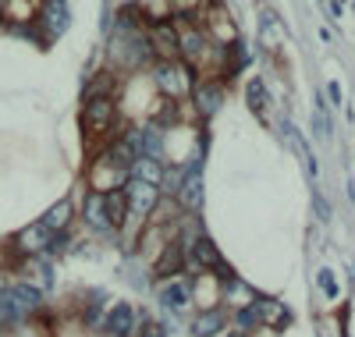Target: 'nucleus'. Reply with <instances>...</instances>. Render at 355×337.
Wrapping results in <instances>:
<instances>
[{"instance_id": "f257e3e1", "label": "nucleus", "mask_w": 355, "mask_h": 337, "mask_svg": "<svg viewBox=\"0 0 355 337\" xmlns=\"http://www.w3.org/2000/svg\"><path fill=\"white\" fill-rule=\"evenodd\" d=\"M43 295L28 284H15V288H0V327L18 323L25 316H33L40 309Z\"/></svg>"}, {"instance_id": "f03ea898", "label": "nucleus", "mask_w": 355, "mask_h": 337, "mask_svg": "<svg viewBox=\"0 0 355 337\" xmlns=\"http://www.w3.org/2000/svg\"><path fill=\"white\" fill-rule=\"evenodd\" d=\"M157 199H160V189H157V185H146V181H132V185L125 189V206L135 213V217L153 213Z\"/></svg>"}, {"instance_id": "7ed1b4c3", "label": "nucleus", "mask_w": 355, "mask_h": 337, "mask_svg": "<svg viewBox=\"0 0 355 337\" xmlns=\"http://www.w3.org/2000/svg\"><path fill=\"white\" fill-rule=\"evenodd\" d=\"M160 305L164 309H174V313H182V309H189V302H192V288L182 281V277H171L164 288H160Z\"/></svg>"}, {"instance_id": "20e7f679", "label": "nucleus", "mask_w": 355, "mask_h": 337, "mask_svg": "<svg viewBox=\"0 0 355 337\" xmlns=\"http://www.w3.org/2000/svg\"><path fill=\"white\" fill-rule=\"evenodd\" d=\"M107 330H110L114 337H132V334H135V309H132V305H125V302L110 305Z\"/></svg>"}, {"instance_id": "39448f33", "label": "nucleus", "mask_w": 355, "mask_h": 337, "mask_svg": "<svg viewBox=\"0 0 355 337\" xmlns=\"http://www.w3.org/2000/svg\"><path fill=\"white\" fill-rule=\"evenodd\" d=\"M132 181H146V185H157V189H160V181H164L160 160H153V157H135V160H132Z\"/></svg>"}, {"instance_id": "423d86ee", "label": "nucleus", "mask_w": 355, "mask_h": 337, "mask_svg": "<svg viewBox=\"0 0 355 337\" xmlns=\"http://www.w3.org/2000/svg\"><path fill=\"white\" fill-rule=\"evenodd\" d=\"M50 231L43 227V224H33V227H25L21 234H18V249L21 252H46L50 249Z\"/></svg>"}, {"instance_id": "0eeeda50", "label": "nucleus", "mask_w": 355, "mask_h": 337, "mask_svg": "<svg viewBox=\"0 0 355 337\" xmlns=\"http://www.w3.org/2000/svg\"><path fill=\"white\" fill-rule=\"evenodd\" d=\"M178 196H182V202L189 209H196L202 202V171L199 167H189L185 171V181H182V189H178Z\"/></svg>"}, {"instance_id": "6e6552de", "label": "nucleus", "mask_w": 355, "mask_h": 337, "mask_svg": "<svg viewBox=\"0 0 355 337\" xmlns=\"http://www.w3.org/2000/svg\"><path fill=\"white\" fill-rule=\"evenodd\" d=\"M224 323H227V313L224 309H206V313L196 316L192 330H196V337H217L224 330Z\"/></svg>"}, {"instance_id": "1a4fd4ad", "label": "nucleus", "mask_w": 355, "mask_h": 337, "mask_svg": "<svg viewBox=\"0 0 355 337\" xmlns=\"http://www.w3.org/2000/svg\"><path fill=\"white\" fill-rule=\"evenodd\" d=\"M192 263L202 266V270H220V266H224V263H220V252L214 249L210 238H196V241H192Z\"/></svg>"}, {"instance_id": "9d476101", "label": "nucleus", "mask_w": 355, "mask_h": 337, "mask_svg": "<svg viewBox=\"0 0 355 337\" xmlns=\"http://www.w3.org/2000/svg\"><path fill=\"white\" fill-rule=\"evenodd\" d=\"M220 100H224V89H220L217 82L196 89V107H199V114H206V117H214V114L220 110Z\"/></svg>"}, {"instance_id": "9b49d317", "label": "nucleus", "mask_w": 355, "mask_h": 337, "mask_svg": "<svg viewBox=\"0 0 355 337\" xmlns=\"http://www.w3.org/2000/svg\"><path fill=\"white\" fill-rule=\"evenodd\" d=\"M85 221L93 224L96 231H110V217H107V199H103V192L85 196Z\"/></svg>"}, {"instance_id": "f8f14e48", "label": "nucleus", "mask_w": 355, "mask_h": 337, "mask_svg": "<svg viewBox=\"0 0 355 337\" xmlns=\"http://www.w3.org/2000/svg\"><path fill=\"white\" fill-rule=\"evenodd\" d=\"M157 82H160V89H167V93H178V89L189 82V71L171 64V60H164V64L157 68Z\"/></svg>"}, {"instance_id": "ddd939ff", "label": "nucleus", "mask_w": 355, "mask_h": 337, "mask_svg": "<svg viewBox=\"0 0 355 337\" xmlns=\"http://www.w3.org/2000/svg\"><path fill=\"white\" fill-rule=\"evenodd\" d=\"M71 209H75V206H71V199H61V202H57V206H53V209L46 213V217H43L40 224H43V227H46L50 234L64 231V227H68V221H71Z\"/></svg>"}, {"instance_id": "4468645a", "label": "nucleus", "mask_w": 355, "mask_h": 337, "mask_svg": "<svg viewBox=\"0 0 355 337\" xmlns=\"http://www.w3.org/2000/svg\"><path fill=\"white\" fill-rule=\"evenodd\" d=\"M110 114H114V100L110 96H89V103H85V117H89V125H107L110 121Z\"/></svg>"}, {"instance_id": "2eb2a0df", "label": "nucleus", "mask_w": 355, "mask_h": 337, "mask_svg": "<svg viewBox=\"0 0 355 337\" xmlns=\"http://www.w3.org/2000/svg\"><path fill=\"white\" fill-rule=\"evenodd\" d=\"M249 107H252L259 117H266V110H270V96H266V85H263L259 78L249 82Z\"/></svg>"}, {"instance_id": "dca6fc26", "label": "nucleus", "mask_w": 355, "mask_h": 337, "mask_svg": "<svg viewBox=\"0 0 355 337\" xmlns=\"http://www.w3.org/2000/svg\"><path fill=\"white\" fill-rule=\"evenodd\" d=\"M107 199V217H110V227H117L121 224V217H125V192H110V196H103Z\"/></svg>"}, {"instance_id": "f3484780", "label": "nucleus", "mask_w": 355, "mask_h": 337, "mask_svg": "<svg viewBox=\"0 0 355 337\" xmlns=\"http://www.w3.org/2000/svg\"><path fill=\"white\" fill-rule=\"evenodd\" d=\"M256 309H259V323L266 320V323H281V320H288V313L281 309L277 302H256Z\"/></svg>"}, {"instance_id": "a211bd4d", "label": "nucleus", "mask_w": 355, "mask_h": 337, "mask_svg": "<svg viewBox=\"0 0 355 337\" xmlns=\"http://www.w3.org/2000/svg\"><path fill=\"white\" fill-rule=\"evenodd\" d=\"M239 323H242V327H256V323H259V309H256V302H252V305H242V309H239Z\"/></svg>"}, {"instance_id": "6ab92c4d", "label": "nucleus", "mask_w": 355, "mask_h": 337, "mask_svg": "<svg viewBox=\"0 0 355 337\" xmlns=\"http://www.w3.org/2000/svg\"><path fill=\"white\" fill-rule=\"evenodd\" d=\"M320 288L327 291V295H338V284H334V277H331V270H320Z\"/></svg>"}, {"instance_id": "aec40b11", "label": "nucleus", "mask_w": 355, "mask_h": 337, "mask_svg": "<svg viewBox=\"0 0 355 337\" xmlns=\"http://www.w3.org/2000/svg\"><path fill=\"white\" fill-rule=\"evenodd\" d=\"M146 337H164V330L160 327H146Z\"/></svg>"}, {"instance_id": "412c9836", "label": "nucleus", "mask_w": 355, "mask_h": 337, "mask_svg": "<svg viewBox=\"0 0 355 337\" xmlns=\"http://www.w3.org/2000/svg\"><path fill=\"white\" fill-rule=\"evenodd\" d=\"M217 337H224V334H217ZM227 337H242V334H239V330H234V334H227Z\"/></svg>"}]
</instances>
